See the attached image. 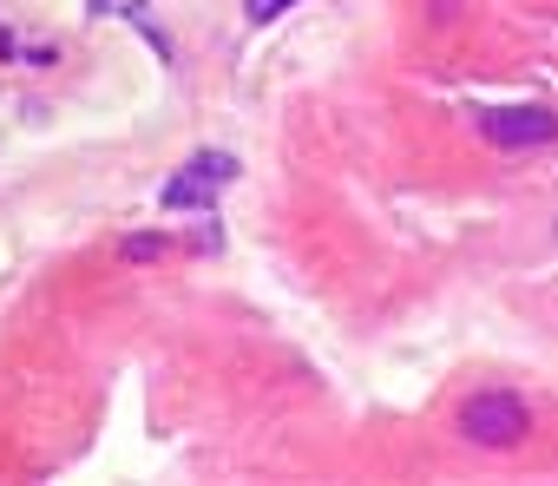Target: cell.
<instances>
[{
    "label": "cell",
    "instance_id": "obj_3",
    "mask_svg": "<svg viewBox=\"0 0 558 486\" xmlns=\"http://www.w3.org/2000/svg\"><path fill=\"white\" fill-rule=\"evenodd\" d=\"M486 138H493L499 151L551 145V138H558V112H545V106H499V112H486Z\"/></svg>",
    "mask_w": 558,
    "mask_h": 486
},
{
    "label": "cell",
    "instance_id": "obj_6",
    "mask_svg": "<svg viewBox=\"0 0 558 486\" xmlns=\"http://www.w3.org/2000/svg\"><path fill=\"white\" fill-rule=\"evenodd\" d=\"M158 251H165V236H132V243H125V257H138V264L158 257Z\"/></svg>",
    "mask_w": 558,
    "mask_h": 486
},
{
    "label": "cell",
    "instance_id": "obj_5",
    "mask_svg": "<svg viewBox=\"0 0 558 486\" xmlns=\"http://www.w3.org/2000/svg\"><path fill=\"white\" fill-rule=\"evenodd\" d=\"M145 0H86V14H99V21H119V14H138Z\"/></svg>",
    "mask_w": 558,
    "mask_h": 486
},
{
    "label": "cell",
    "instance_id": "obj_2",
    "mask_svg": "<svg viewBox=\"0 0 558 486\" xmlns=\"http://www.w3.org/2000/svg\"><path fill=\"white\" fill-rule=\"evenodd\" d=\"M223 184H236V158L230 151H197L191 165H178V178L158 197H165V210H210Z\"/></svg>",
    "mask_w": 558,
    "mask_h": 486
},
{
    "label": "cell",
    "instance_id": "obj_4",
    "mask_svg": "<svg viewBox=\"0 0 558 486\" xmlns=\"http://www.w3.org/2000/svg\"><path fill=\"white\" fill-rule=\"evenodd\" d=\"M283 8H296V0H243V14H250L256 27H269V21L283 14Z\"/></svg>",
    "mask_w": 558,
    "mask_h": 486
},
{
    "label": "cell",
    "instance_id": "obj_1",
    "mask_svg": "<svg viewBox=\"0 0 558 486\" xmlns=\"http://www.w3.org/2000/svg\"><path fill=\"white\" fill-rule=\"evenodd\" d=\"M525 427H532V414H525V401H519V394H506V388L473 394V401L460 408V434H466L473 447H493V453L519 447V440H525Z\"/></svg>",
    "mask_w": 558,
    "mask_h": 486
}]
</instances>
